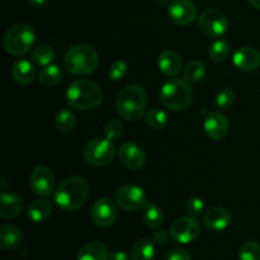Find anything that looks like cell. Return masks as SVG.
<instances>
[{"label": "cell", "mask_w": 260, "mask_h": 260, "mask_svg": "<svg viewBox=\"0 0 260 260\" xmlns=\"http://www.w3.org/2000/svg\"><path fill=\"white\" fill-rule=\"evenodd\" d=\"M233 216L230 211L223 207H213L206 211L203 215V223L207 229L213 231H222L229 228Z\"/></svg>", "instance_id": "obj_18"}, {"label": "cell", "mask_w": 260, "mask_h": 260, "mask_svg": "<svg viewBox=\"0 0 260 260\" xmlns=\"http://www.w3.org/2000/svg\"><path fill=\"white\" fill-rule=\"evenodd\" d=\"M229 127L230 124H229L228 117L220 112H210L203 122L206 135L208 139L213 140V141H220L223 137H226Z\"/></svg>", "instance_id": "obj_15"}, {"label": "cell", "mask_w": 260, "mask_h": 260, "mask_svg": "<svg viewBox=\"0 0 260 260\" xmlns=\"http://www.w3.org/2000/svg\"><path fill=\"white\" fill-rule=\"evenodd\" d=\"M104 135L111 141H116V140L121 139L123 136V124L119 122L118 119H111L104 126Z\"/></svg>", "instance_id": "obj_33"}, {"label": "cell", "mask_w": 260, "mask_h": 260, "mask_svg": "<svg viewBox=\"0 0 260 260\" xmlns=\"http://www.w3.org/2000/svg\"><path fill=\"white\" fill-rule=\"evenodd\" d=\"M127 70H128V66H127V63L123 60H116L111 65V68H109L108 78L112 81L121 80L127 74Z\"/></svg>", "instance_id": "obj_35"}, {"label": "cell", "mask_w": 260, "mask_h": 260, "mask_svg": "<svg viewBox=\"0 0 260 260\" xmlns=\"http://www.w3.org/2000/svg\"><path fill=\"white\" fill-rule=\"evenodd\" d=\"M91 221L98 228H109L116 222L118 217V211L116 205L108 198H101L94 202L90 211Z\"/></svg>", "instance_id": "obj_12"}, {"label": "cell", "mask_w": 260, "mask_h": 260, "mask_svg": "<svg viewBox=\"0 0 260 260\" xmlns=\"http://www.w3.org/2000/svg\"><path fill=\"white\" fill-rule=\"evenodd\" d=\"M109 260H129V258L124 251L116 250L109 255Z\"/></svg>", "instance_id": "obj_39"}, {"label": "cell", "mask_w": 260, "mask_h": 260, "mask_svg": "<svg viewBox=\"0 0 260 260\" xmlns=\"http://www.w3.org/2000/svg\"><path fill=\"white\" fill-rule=\"evenodd\" d=\"M89 184L84 178L70 177L58 184L55 190V202L66 212H75L86 203Z\"/></svg>", "instance_id": "obj_1"}, {"label": "cell", "mask_w": 260, "mask_h": 260, "mask_svg": "<svg viewBox=\"0 0 260 260\" xmlns=\"http://www.w3.org/2000/svg\"><path fill=\"white\" fill-rule=\"evenodd\" d=\"M30 58L35 63L40 66H47L51 65V62L55 58V52L52 48L47 45H40L36 48H33L32 53H30Z\"/></svg>", "instance_id": "obj_30"}, {"label": "cell", "mask_w": 260, "mask_h": 260, "mask_svg": "<svg viewBox=\"0 0 260 260\" xmlns=\"http://www.w3.org/2000/svg\"><path fill=\"white\" fill-rule=\"evenodd\" d=\"M144 222L151 230H157L164 222L162 210L155 203H147L144 208Z\"/></svg>", "instance_id": "obj_25"}, {"label": "cell", "mask_w": 260, "mask_h": 260, "mask_svg": "<svg viewBox=\"0 0 260 260\" xmlns=\"http://www.w3.org/2000/svg\"><path fill=\"white\" fill-rule=\"evenodd\" d=\"M53 206L48 200H36L28 206L27 216L32 222L41 223L52 215Z\"/></svg>", "instance_id": "obj_23"}, {"label": "cell", "mask_w": 260, "mask_h": 260, "mask_svg": "<svg viewBox=\"0 0 260 260\" xmlns=\"http://www.w3.org/2000/svg\"><path fill=\"white\" fill-rule=\"evenodd\" d=\"M157 66H159V70L164 75L175 76L182 71L183 60L179 56V53H177L173 50H167L162 51L159 55Z\"/></svg>", "instance_id": "obj_19"}, {"label": "cell", "mask_w": 260, "mask_h": 260, "mask_svg": "<svg viewBox=\"0 0 260 260\" xmlns=\"http://www.w3.org/2000/svg\"><path fill=\"white\" fill-rule=\"evenodd\" d=\"M233 63L240 71L250 73V71L258 70L260 66V52L256 48L249 47H240L234 52Z\"/></svg>", "instance_id": "obj_16"}, {"label": "cell", "mask_w": 260, "mask_h": 260, "mask_svg": "<svg viewBox=\"0 0 260 260\" xmlns=\"http://www.w3.org/2000/svg\"><path fill=\"white\" fill-rule=\"evenodd\" d=\"M201 234V225L192 216L179 217L170 226V236L178 244H189Z\"/></svg>", "instance_id": "obj_10"}, {"label": "cell", "mask_w": 260, "mask_h": 260, "mask_svg": "<svg viewBox=\"0 0 260 260\" xmlns=\"http://www.w3.org/2000/svg\"><path fill=\"white\" fill-rule=\"evenodd\" d=\"M109 250L103 243L90 241L80 248L78 260H109Z\"/></svg>", "instance_id": "obj_22"}, {"label": "cell", "mask_w": 260, "mask_h": 260, "mask_svg": "<svg viewBox=\"0 0 260 260\" xmlns=\"http://www.w3.org/2000/svg\"><path fill=\"white\" fill-rule=\"evenodd\" d=\"M29 184L35 194L40 197H48L55 192V175L52 170L41 165L35 168L30 173Z\"/></svg>", "instance_id": "obj_11"}, {"label": "cell", "mask_w": 260, "mask_h": 260, "mask_svg": "<svg viewBox=\"0 0 260 260\" xmlns=\"http://www.w3.org/2000/svg\"><path fill=\"white\" fill-rule=\"evenodd\" d=\"M48 0H29V4L35 8H42L47 4Z\"/></svg>", "instance_id": "obj_40"}, {"label": "cell", "mask_w": 260, "mask_h": 260, "mask_svg": "<svg viewBox=\"0 0 260 260\" xmlns=\"http://www.w3.org/2000/svg\"><path fill=\"white\" fill-rule=\"evenodd\" d=\"M147 96L145 89L137 84H129L118 93L116 99V109L126 121H139L145 116Z\"/></svg>", "instance_id": "obj_3"}, {"label": "cell", "mask_w": 260, "mask_h": 260, "mask_svg": "<svg viewBox=\"0 0 260 260\" xmlns=\"http://www.w3.org/2000/svg\"><path fill=\"white\" fill-rule=\"evenodd\" d=\"M145 122L152 129H162L168 124V114L160 108H151L145 113Z\"/></svg>", "instance_id": "obj_29"}, {"label": "cell", "mask_w": 260, "mask_h": 260, "mask_svg": "<svg viewBox=\"0 0 260 260\" xmlns=\"http://www.w3.org/2000/svg\"><path fill=\"white\" fill-rule=\"evenodd\" d=\"M249 3H250L251 7H254L255 9L260 10V0H248Z\"/></svg>", "instance_id": "obj_41"}, {"label": "cell", "mask_w": 260, "mask_h": 260, "mask_svg": "<svg viewBox=\"0 0 260 260\" xmlns=\"http://www.w3.org/2000/svg\"><path fill=\"white\" fill-rule=\"evenodd\" d=\"M206 76V65L200 60H193L184 68V79L188 83H200Z\"/></svg>", "instance_id": "obj_28"}, {"label": "cell", "mask_w": 260, "mask_h": 260, "mask_svg": "<svg viewBox=\"0 0 260 260\" xmlns=\"http://www.w3.org/2000/svg\"><path fill=\"white\" fill-rule=\"evenodd\" d=\"M203 208H205V202L198 197L190 198V200L187 201V205H185L187 213L189 216H192V217H196V216L201 215Z\"/></svg>", "instance_id": "obj_36"}, {"label": "cell", "mask_w": 260, "mask_h": 260, "mask_svg": "<svg viewBox=\"0 0 260 260\" xmlns=\"http://www.w3.org/2000/svg\"><path fill=\"white\" fill-rule=\"evenodd\" d=\"M193 101V90L185 79H172L160 89V102L170 111H184Z\"/></svg>", "instance_id": "obj_5"}, {"label": "cell", "mask_w": 260, "mask_h": 260, "mask_svg": "<svg viewBox=\"0 0 260 260\" xmlns=\"http://www.w3.org/2000/svg\"><path fill=\"white\" fill-rule=\"evenodd\" d=\"M84 160L93 167H107L116 156V145L106 139H94L81 150Z\"/></svg>", "instance_id": "obj_7"}, {"label": "cell", "mask_w": 260, "mask_h": 260, "mask_svg": "<svg viewBox=\"0 0 260 260\" xmlns=\"http://www.w3.org/2000/svg\"><path fill=\"white\" fill-rule=\"evenodd\" d=\"M66 101L71 108L78 111H90L102 103L103 91L95 81L79 79L69 85Z\"/></svg>", "instance_id": "obj_2"}, {"label": "cell", "mask_w": 260, "mask_h": 260, "mask_svg": "<svg viewBox=\"0 0 260 260\" xmlns=\"http://www.w3.org/2000/svg\"><path fill=\"white\" fill-rule=\"evenodd\" d=\"M198 25L206 36L212 38H220L226 35L229 29L228 15L220 9L208 8L201 13L198 18Z\"/></svg>", "instance_id": "obj_8"}, {"label": "cell", "mask_w": 260, "mask_h": 260, "mask_svg": "<svg viewBox=\"0 0 260 260\" xmlns=\"http://www.w3.org/2000/svg\"><path fill=\"white\" fill-rule=\"evenodd\" d=\"M62 78V71L57 65H47L40 71L38 74V81L41 85L45 88H52V86L57 85Z\"/></svg>", "instance_id": "obj_26"}, {"label": "cell", "mask_w": 260, "mask_h": 260, "mask_svg": "<svg viewBox=\"0 0 260 260\" xmlns=\"http://www.w3.org/2000/svg\"><path fill=\"white\" fill-rule=\"evenodd\" d=\"M114 201L121 210L126 212H134L146 206L147 198L144 189L139 185L126 184L118 188L114 194Z\"/></svg>", "instance_id": "obj_9"}, {"label": "cell", "mask_w": 260, "mask_h": 260, "mask_svg": "<svg viewBox=\"0 0 260 260\" xmlns=\"http://www.w3.org/2000/svg\"><path fill=\"white\" fill-rule=\"evenodd\" d=\"M65 68L69 73L79 76L90 75L96 70L99 57L96 51L89 45L73 46L65 55Z\"/></svg>", "instance_id": "obj_4"}, {"label": "cell", "mask_w": 260, "mask_h": 260, "mask_svg": "<svg viewBox=\"0 0 260 260\" xmlns=\"http://www.w3.org/2000/svg\"><path fill=\"white\" fill-rule=\"evenodd\" d=\"M118 157L122 164L131 170L141 169L146 162V154L144 149L132 141L123 142L119 146Z\"/></svg>", "instance_id": "obj_14"}, {"label": "cell", "mask_w": 260, "mask_h": 260, "mask_svg": "<svg viewBox=\"0 0 260 260\" xmlns=\"http://www.w3.org/2000/svg\"><path fill=\"white\" fill-rule=\"evenodd\" d=\"M12 78L20 85H29L35 81L37 71L35 65L28 60H19L12 66Z\"/></svg>", "instance_id": "obj_20"}, {"label": "cell", "mask_w": 260, "mask_h": 260, "mask_svg": "<svg viewBox=\"0 0 260 260\" xmlns=\"http://www.w3.org/2000/svg\"><path fill=\"white\" fill-rule=\"evenodd\" d=\"M23 241V234L17 226L4 223L0 226V246L3 250H13L20 246Z\"/></svg>", "instance_id": "obj_21"}, {"label": "cell", "mask_w": 260, "mask_h": 260, "mask_svg": "<svg viewBox=\"0 0 260 260\" xmlns=\"http://www.w3.org/2000/svg\"><path fill=\"white\" fill-rule=\"evenodd\" d=\"M169 240V235L165 230H159L154 234L152 236V241H154L155 245H164Z\"/></svg>", "instance_id": "obj_38"}, {"label": "cell", "mask_w": 260, "mask_h": 260, "mask_svg": "<svg viewBox=\"0 0 260 260\" xmlns=\"http://www.w3.org/2000/svg\"><path fill=\"white\" fill-rule=\"evenodd\" d=\"M155 244L154 241L144 238L137 240L131 248L132 260H154Z\"/></svg>", "instance_id": "obj_24"}, {"label": "cell", "mask_w": 260, "mask_h": 260, "mask_svg": "<svg viewBox=\"0 0 260 260\" xmlns=\"http://www.w3.org/2000/svg\"><path fill=\"white\" fill-rule=\"evenodd\" d=\"M239 260H260V245L255 241H248L239 249Z\"/></svg>", "instance_id": "obj_32"}, {"label": "cell", "mask_w": 260, "mask_h": 260, "mask_svg": "<svg viewBox=\"0 0 260 260\" xmlns=\"http://www.w3.org/2000/svg\"><path fill=\"white\" fill-rule=\"evenodd\" d=\"M230 43L226 40H217L211 45L208 56L213 62H222L230 55Z\"/></svg>", "instance_id": "obj_31"}, {"label": "cell", "mask_w": 260, "mask_h": 260, "mask_svg": "<svg viewBox=\"0 0 260 260\" xmlns=\"http://www.w3.org/2000/svg\"><path fill=\"white\" fill-rule=\"evenodd\" d=\"M36 33L32 25L27 23H17L5 32L3 45L5 51L12 56H23L32 48Z\"/></svg>", "instance_id": "obj_6"}, {"label": "cell", "mask_w": 260, "mask_h": 260, "mask_svg": "<svg viewBox=\"0 0 260 260\" xmlns=\"http://www.w3.org/2000/svg\"><path fill=\"white\" fill-rule=\"evenodd\" d=\"M23 200L14 192L4 190L0 196V217L4 220L15 218L22 213Z\"/></svg>", "instance_id": "obj_17"}, {"label": "cell", "mask_w": 260, "mask_h": 260, "mask_svg": "<svg viewBox=\"0 0 260 260\" xmlns=\"http://www.w3.org/2000/svg\"><path fill=\"white\" fill-rule=\"evenodd\" d=\"M164 260H192V256L183 249H173L165 254Z\"/></svg>", "instance_id": "obj_37"}, {"label": "cell", "mask_w": 260, "mask_h": 260, "mask_svg": "<svg viewBox=\"0 0 260 260\" xmlns=\"http://www.w3.org/2000/svg\"><path fill=\"white\" fill-rule=\"evenodd\" d=\"M56 128L58 132L63 135L71 134L75 129L76 126V117L70 109H61L55 118Z\"/></svg>", "instance_id": "obj_27"}, {"label": "cell", "mask_w": 260, "mask_h": 260, "mask_svg": "<svg viewBox=\"0 0 260 260\" xmlns=\"http://www.w3.org/2000/svg\"><path fill=\"white\" fill-rule=\"evenodd\" d=\"M169 17L179 25H189L197 18V7L193 0H172L168 7Z\"/></svg>", "instance_id": "obj_13"}, {"label": "cell", "mask_w": 260, "mask_h": 260, "mask_svg": "<svg viewBox=\"0 0 260 260\" xmlns=\"http://www.w3.org/2000/svg\"><path fill=\"white\" fill-rule=\"evenodd\" d=\"M235 102V93L231 89L226 88L218 91V94L215 98V106L218 109H229Z\"/></svg>", "instance_id": "obj_34"}]
</instances>
